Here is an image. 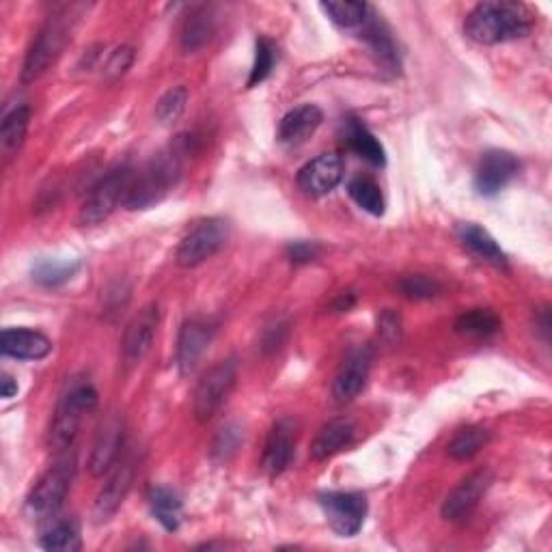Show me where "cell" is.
<instances>
[{"instance_id":"obj_15","label":"cell","mask_w":552,"mask_h":552,"mask_svg":"<svg viewBox=\"0 0 552 552\" xmlns=\"http://www.w3.org/2000/svg\"><path fill=\"white\" fill-rule=\"evenodd\" d=\"M343 160L339 154H320L298 171V186L309 197H326L343 179Z\"/></svg>"},{"instance_id":"obj_7","label":"cell","mask_w":552,"mask_h":552,"mask_svg":"<svg viewBox=\"0 0 552 552\" xmlns=\"http://www.w3.org/2000/svg\"><path fill=\"white\" fill-rule=\"evenodd\" d=\"M229 240V225L223 218H207L179 242L175 261L179 268H197L212 259Z\"/></svg>"},{"instance_id":"obj_42","label":"cell","mask_w":552,"mask_h":552,"mask_svg":"<svg viewBox=\"0 0 552 552\" xmlns=\"http://www.w3.org/2000/svg\"><path fill=\"white\" fill-rule=\"evenodd\" d=\"M0 395H3L5 399H11L18 395V382L13 380L9 374L0 376Z\"/></svg>"},{"instance_id":"obj_18","label":"cell","mask_w":552,"mask_h":552,"mask_svg":"<svg viewBox=\"0 0 552 552\" xmlns=\"http://www.w3.org/2000/svg\"><path fill=\"white\" fill-rule=\"evenodd\" d=\"M296 451V425L292 419H281L272 425L264 449V471L270 477L283 475L292 464Z\"/></svg>"},{"instance_id":"obj_20","label":"cell","mask_w":552,"mask_h":552,"mask_svg":"<svg viewBox=\"0 0 552 552\" xmlns=\"http://www.w3.org/2000/svg\"><path fill=\"white\" fill-rule=\"evenodd\" d=\"M324 113L315 104H302L289 110L279 123V141L283 145H302L322 126Z\"/></svg>"},{"instance_id":"obj_34","label":"cell","mask_w":552,"mask_h":552,"mask_svg":"<svg viewBox=\"0 0 552 552\" xmlns=\"http://www.w3.org/2000/svg\"><path fill=\"white\" fill-rule=\"evenodd\" d=\"M276 59H279V50H276V46L268 37H259L255 41V63L251 69V76H248L246 87L253 89V87L261 85V82H264L272 74Z\"/></svg>"},{"instance_id":"obj_16","label":"cell","mask_w":552,"mask_h":552,"mask_svg":"<svg viewBox=\"0 0 552 552\" xmlns=\"http://www.w3.org/2000/svg\"><path fill=\"white\" fill-rule=\"evenodd\" d=\"M371 371V350L356 348L345 358L333 382V397L337 404H350L365 389Z\"/></svg>"},{"instance_id":"obj_33","label":"cell","mask_w":552,"mask_h":552,"mask_svg":"<svg viewBox=\"0 0 552 552\" xmlns=\"http://www.w3.org/2000/svg\"><path fill=\"white\" fill-rule=\"evenodd\" d=\"M39 546L50 552H74L80 550V531L74 520H61L39 537Z\"/></svg>"},{"instance_id":"obj_2","label":"cell","mask_w":552,"mask_h":552,"mask_svg":"<svg viewBox=\"0 0 552 552\" xmlns=\"http://www.w3.org/2000/svg\"><path fill=\"white\" fill-rule=\"evenodd\" d=\"M184 154H188V143L177 141L171 151L158 154L141 173H134L123 207L126 210H147L167 197L182 175Z\"/></svg>"},{"instance_id":"obj_17","label":"cell","mask_w":552,"mask_h":552,"mask_svg":"<svg viewBox=\"0 0 552 552\" xmlns=\"http://www.w3.org/2000/svg\"><path fill=\"white\" fill-rule=\"evenodd\" d=\"M214 339V326L203 320H188L177 337V352L175 361L179 367V374L188 376L199 365L201 356L210 348Z\"/></svg>"},{"instance_id":"obj_14","label":"cell","mask_w":552,"mask_h":552,"mask_svg":"<svg viewBox=\"0 0 552 552\" xmlns=\"http://www.w3.org/2000/svg\"><path fill=\"white\" fill-rule=\"evenodd\" d=\"M490 483H492V473L488 471V468L468 475L460 483V486H455L453 492L447 496L443 503V509H440V514H443V518L449 522L468 520L473 516L477 505L481 503L483 494L488 492Z\"/></svg>"},{"instance_id":"obj_30","label":"cell","mask_w":552,"mask_h":552,"mask_svg":"<svg viewBox=\"0 0 552 552\" xmlns=\"http://www.w3.org/2000/svg\"><path fill=\"white\" fill-rule=\"evenodd\" d=\"M80 270L78 259H39L33 266V279L44 287H61Z\"/></svg>"},{"instance_id":"obj_6","label":"cell","mask_w":552,"mask_h":552,"mask_svg":"<svg viewBox=\"0 0 552 552\" xmlns=\"http://www.w3.org/2000/svg\"><path fill=\"white\" fill-rule=\"evenodd\" d=\"M236 380L238 363L233 361V358L220 361L205 371L195 389V404H192L197 421L205 423L216 417V412L223 408V404L229 399L233 386H236Z\"/></svg>"},{"instance_id":"obj_27","label":"cell","mask_w":552,"mask_h":552,"mask_svg":"<svg viewBox=\"0 0 552 552\" xmlns=\"http://www.w3.org/2000/svg\"><path fill=\"white\" fill-rule=\"evenodd\" d=\"M214 35V16L207 7L195 9L184 22L182 29V48L186 52H197L212 41Z\"/></svg>"},{"instance_id":"obj_35","label":"cell","mask_w":552,"mask_h":552,"mask_svg":"<svg viewBox=\"0 0 552 552\" xmlns=\"http://www.w3.org/2000/svg\"><path fill=\"white\" fill-rule=\"evenodd\" d=\"M188 104V89L186 87H173L162 95L156 104V119L162 126H171V123L179 121L184 115Z\"/></svg>"},{"instance_id":"obj_41","label":"cell","mask_w":552,"mask_h":552,"mask_svg":"<svg viewBox=\"0 0 552 552\" xmlns=\"http://www.w3.org/2000/svg\"><path fill=\"white\" fill-rule=\"evenodd\" d=\"M287 337V324L285 322H276L274 326H270L266 330V335H264V345H261V348H264L268 354L270 352H276L283 345Z\"/></svg>"},{"instance_id":"obj_23","label":"cell","mask_w":552,"mask_h":552,"mask_svg":"<svg viewBox=\"0 0 552 552\" xmlns=\"http://www.w3.org/2000/svg\"><path fill=\"white\" fill-rule=\"evenodd\" d=\"M458 236H460V242L464 244V248H468V251H471L475 257L488 261V264H492L496 268H507V255L503 253V248L483 227H479L475 223L460 225Z\"/></svg>"},{"instance_id":"obj_28","label":"cell","mask_w":552,"mask_h":552,"mask_svg":"<svg viewBox=\"0 0 552 552\" xmlns=\"http://www.w3.org/2000/svg\"><path fill=\"white\" fill-rule=\"evenodd\" d=\"M320 9L326 13V18L341 26V29H363L369 20V5L358 3V0H328L322 3Z\"/></svg>"},{"instance_id":"obj_10","label":"cell","mask_w":552,"mask_h":552,"mask_svg":"<svg viewBox=\"0 0 552 552\" xmlns=\"http://www.w3.org/2000/svg\"><path fill=\"white\" fill-rule=\"evenodd\" d=\"M136 471H138V460L134 455H123V458H119L117 464L110 468L100 494L95 496V505H93L95 522H106L117 514V509L121 507L123 501H126L128 492L132 490Z\"/></svg>"},{"instance_id":"obj_12","label":"cell","mask_w":552,"mask_h":552,"mask_svg":"<svg viewBox=\"0 0 552 552\" xmlns=\"http://www.w3.org/2000/svg\"><path fill=\"white\" fill-rule=\"evenodd\" d=\"M158 324H160V309L158 305H154V302L143 307L132 317L121 341V356H123V363L128 367L138 365L147 356L151 345H154Z\"/></svg>"},{"instance_id":"obj_29","label":"cell","mask_w":552,"mask_h":552,"mask_svg":"<svg viewBox=\"0 0 552 552\" xmlns=\"http://www.w3.org/2000/svg\"><path fill=\"white\" fill-rule=\"evenodd\" d=\"M490 440H492V434L486 430V427L468 425V427H464V430H460L458 434H455L451 438V443L447 447V453H449V458L458 460V462L471 460V458H475V455L481 449L488 447Z\"/></svg>"},{"instance_id":"obj_5","label":"cell","mask_w":552,"mask_h":552,"mask_svg":"<svg viewBox=\"0 0 552 552\" xmlns=\"http://www.w3.org/2000/svg\"><path fill=\"white\" fill-rule=\"evenodd\" d=\"M69 39V24L67 18L57 13L46 20V24L41 26L39 33L35 35L33 44L26 52V59L22 65V82L29 85V82H35L37 78L44 76L50 65L57 63L61 57V52Z\"/></svg>"},{"instance_id":"obj_11","label":"cell","mask_w":552,"mask_h":552,"mask_svg":"<svg viewBox=\"0 0 552 552\" xmlns=\"http://www.w3.org/2000/svg\"><path fill=\"white\" fill-rule=\"evenodd\" d=\"M520 173V160L505 149H490L481 156L475 171V190L481 197H496Z\"/></svg>"},{"instance_id":"obj_32","label":"cell","mask_w":552,"mask_h":552,"mask_svg":"<svg viewBox=\"0 0 552 552\" xmlns=\"http://www.w3.org/2000/svg\"><path fill=\"white\" fill-rule=\"evenodd\" d=\"M348 195L367 214H371V216H382L384 214V207H386L384 195H382V190L374 182V179H369V177L350 179Z\"/></svg>"},{"instance_id":"obj_43","label":"cell","mask_w":552,"mask_h":552,"mask_svg":"<svg viewBox=\"0 0 552 552\" xmlns=\"http://www.w3.org/2000/svg\"><path fill=\"white\" fill-rule=\"evenodd\" d=\"M354 305H356V294H354V292H343V294L333 302V311L343 313V311H350Z\"/></svg>"},{"instance_id":"obj_9","label":"cell","mask_w":552,"mask_h":552,"mask_svg":"<svg viewBox=\"0 0 552 552\" xmlns=\"http://www.w3.org/2000/svg\"><path fill=\"white\" fill-rule=\"evenodd\" d=\"M320 507L324 516L339 537H354L363 529L367 518V496L361 492H324L320 494Z\"/></svg>"},{"instance_id":"obj_8","label":"cell","mask_w":552,"mask_h":552,"mask_svg":"<svg viewBox=\"0 0 552 552\" xmlns=\"http://www.w3.org/2000/svg\"><path fill=\"white\" fill-rule=\"evenodd\" d=\"M132 177L134 173L128 167H119L115 171H110L106 177H102L89 192L85 205L80 207V223L100 225L102 220L113 214L119 203L123 205V201H126Z\"/></svg>"},{"instance_id":"obj_40","label":"cell","mask_w":552,"mask_h":552,"mask_svg":"<svg viewBox=\"0 0 552 552\" xmlns=\"http://www.w3.org/2000/svg\"><path fill=\"white\" fill-rule=\"evenodd\" d=\"M322 255V246L317 242H309V240H296L287 246V259L292 261L294 266H305L315 261L317 257Z\"/></svg>"},{"instance_id":"obj_22","label":"cell","mask_w":552,"mask_h":552,"mask_svg":"<svg viewBox=\"0 0 552 552\" xmlns=\"http://www.w3.org/2000/svg\"><path fill=\"white\" fill-rule=\"evenodd\" d=\"M345 141H348V147L354 151V154L358 158L367 160L371 167L382 169L386 164V154H384L382 143L361 119L350 117L348 123H345Z\"/></svg>"},{"instance_id":"obj_21","label":"cell","mask_w":552,"mask_h":552,"mask_svg":"<svg viewBox=\"0 0 552 552\" xmlns=\"http://www.w3.org/2000/svg\"><path fill=\"white\" fill-rule=\"evenodd\" d=\"M356 438V427L348 419H333L328 421L311 443V458L322 462L333 458V455L352 447Z\"/></svg>"},{"instance_id":"obj_13","label":"cell","mask_w":552,"mask_h":552,"mask_svg":"<svg viewBox=\"0 0 552 552\" xmlns=\"http://www.w3.org/2000/svg\"><path fill=\"white\" fill-rule=\"evenodd\" d=\"M123 438H126V423L119 414H108L106 421L102 423L98 436L89 455V473L93 477L108 475L110 468L117 464L121 458Z\"/></svg>"},{"instance_id":"obj_36","label":"cell","mask_w":552,"mask_h":552,"mask_svg":"<svg viewBox=\"0 0 552 552\" xmlns=\"http://www.w3.org/2000/svg\"><path fill=\"white\" fill-rule=\"evenodd\" d=\"M399 289L410 300H430L440 294V283L427 274H408L399 281Z\"/></svg>"},{"instance_id":"obj_4","label":"cell","mask_w":552,"mask_h":552,"mask_svg":"<svg viewBox=\"0 0 552 552\" xmlns=\"http://www.w3.org/2000/svg\"><path fill=\"white\" fill-rule=\"evenodd\" d=\"M74 473H76V460L69 458V455H65V458H61L57 464L50 466L48 471L37 479L33 490L29 492V499H26V509H29V514L41 520L57 514L61 505L65 503L69 488H72Z\"/></svg>"},{"instance_id":"obj_24","label":"cell","mask_w":552,"mask_h":552,"mask_svg":"<svg viewBox=\"0 0 552 552\" xmlns=\"http://www.w3.org/2000/svg\"><path fill=\"white\" fill-rule=\"evenodd\" d=\"M29 123V106H16L3 117V123H0V154H3L5 160L13 158L22 149L26 132H29Z\"/></svg>"},{"instance_id":"obj_39","label":"cell","mask_w":552,"mask_h":552,"mask_svg":"<svg viewBox=\"0 0 552 552\" xmlns=\"http://www.w3.org/2000/svg\"><path fill=\"white\" fill-rule=\"evenodd\" d=\"M378 333L386 345H395L402 337V315L393 309L382 311L378 317Z\"/></svg>"},{"instance_id":"obj_1","label":"cell","mask_w":552,"mask_h":552,"mask_svg":"<svg viewBox=\"0 0 552 552\" xmlns=\"http://www.w3.org/2000/svg\"><path fill=\"white\" fill-rule=\"evenodd\" d=\"M533 29V13L527 5L509 0L479 3L464 20V35L479 46H499L527 37Z\"/></svg>"},{"instance_id":"obj_26","label":"cell","mask_w":552,"mask_h":552,"mask_svg":"<svg viewBox=\"0 0 552 552\" xmlns=\"http://www.w3.org/2000/svg\"><path fill=\"white\" fill-rule=\"evenodd\" d=\"M147 499H149L151 514H154V518L162 524V527L169 533L177 531L179 524H182V501H179V496L169 488L158 486L149 490Z\"/></svg>"},{"instance_id":"obj_38","label":"cell","mask_w":552,"mask_h":552,"mask_svg":"<svg viewBox=\"0 0 552 552\" xmlns=\"http://www.w3.org/2000/svg\"><path fill=\"white\" fill-rule=\"evenodd\" d=\"M134 57H136L134 48H130V46H121L115 52H110V57H108V61L104 65V76L108 80L121 78L132 67Z\"/></svg>"},{"instance_id":"obj_31","label":"cell","mask_w":552,"mask_h":552,"mask_svg":"<svg viewBox=\"0 0 552 552\" xmlns=\"http://www.w3.org/2000/svg\"><path fill=\"white\" fill-rule=\"evenodd\" d=\"M455 330L460 335L492 337L501 330V317L492 309H471L455 320Z\"/></svg>"},{"instance_id":"obj_25","label":"cell","mask_w":552,"mask_h":552,"mask_svg":"<svg viewBox=\"0 0 552 552\" xmlns=\"http://www.w3.org/2000/svg\"><path fill=\"white\" fill-rule=\"evenodd\" d=\"M363 37L369 44V48L374 50L378 63L386 69V72L397 74L399 67H402V61H399V52L389 29H386L382 22L369 18L363 26Z\"/></svg>"},{"instance_id":"obj_3","label":"cell","mask_w":552,"mask_h":552,"mask_svg":"<svg viewBox=\"0 0 552 552\" xmlns=\"http://www.w3.org/2000/svg\"><path fill=\"white\" fill-rule=\"evenodd\" d=\"M95 408H98V391L93 389V384H72V389H67V393L61 397V402L57 404V410H54V419L48 434L50 447L54 451L72 449L82 419Z\"/></svg>"},{"instance_id":"obj_19","label":"cell","mask_w":552,"mask_h":552,"mask_svg":"<svg viewBox=\"0 0 552 552\" xmlns=\"http://www.w3.org/2000/svg\"><path fill=\"white\" fill-rule=\"evenodd\" d=\"M0 352L18 361H41L52 352V341L31 328H5L0 337Z\"/></svg>"},{"instance_id":"obj_37","label":"cell","mask_w":552,"mask_h":552,"mask_svg":"<svg viewBox=\"0 0 552 552\" xmlns=\"http://www.w3.org/2000/svg\"><path fill=\"white\" fill-rule=\"evenodd\" d=\"M240 440H242V430L238 425H225L223 430L218 432L216 440H214V447H212V453L214 458L218 460H227L231 458L233 453H236V449L240 447Z\"/></svg>"}]
</instances>
